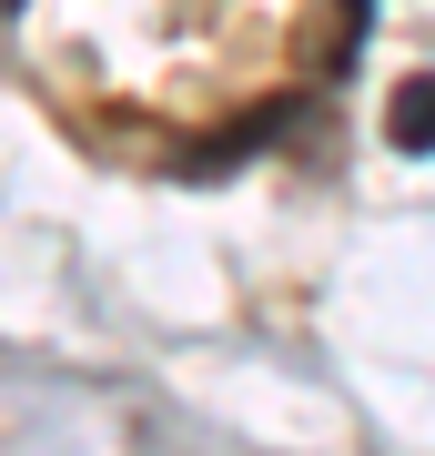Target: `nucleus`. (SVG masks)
Wrapping results in <instances>:
<instances>
[{
	"label": "nucleus",
	"mask_w": 435,
	"mask_h": 456,
	"mask_svg": "<svg viewBox=\"0 0 435 456\" xmlns=\"http://www.w3.org/2000/svg\"><path fill=\"white\" fill-rule=\"evenodd\" d=\"M385 132H395V152H435V71H415L385 102Z\"/></svg>",
	"instance_id": "nucleus-1"
},
{
	"label": "nucleus",
	"mask_w": 435,
	"mask_h": 456,
	"mask_svg": "<svg viewBox=\"0 0 435 456\" xmlns=\"http://www.w3.org/2000/svg\"><path fill=\"white\" fill-rule=\"evenodd\" d=\"M0 11H20V0H0Z\"/></svg>",
	"instance_id": "nucleus-2"
}]
</instances>
